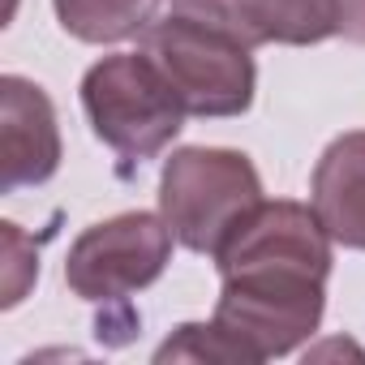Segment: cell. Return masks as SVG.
Listing matches in <instances>:
<instances>
[{
  "label": "cell",
  "mask_w": 365,
  "mask_h": 365,
  "mask_svg": "<svg viewBox=\"0 0 365 365\" xmlns=\"http://www.w3.org/2000/svg\"><path fill=\"white\" fill-rule=\"evenodd\" d=\"M220 301L215 327L241 344L250 365L288 356L305 344L327 309L331 237L314 207L258 202L215 250Z\"/></svg>",
  "instance_id": "1"
},
{
  "label": "cell",
  "mask_w": 365,
  "mask_h": 365,
  "mask_svg": "<svg viewBox=\"0 0 365 365\" xmlns=\"http://www.w3.org/2000/svg\"><path fill=\"white\" fill-rule=\"evenodd\" d=\"M262 202V180L250 155L228 146H180L163 163L159 176V215L172 237L211 254L228 241V232Z\"/></svg>",
  "instance_id": "2"
},
{
  "label": "cell",
  "mask_w": 365,
  "mask_h": 365,
  "mask_svg": "<svg viewBox=\"0 0 365 365\" xmlns=\"http://www.w3.org/2000/svg\"><path fill=\"white\" fill-rule=\"evenodd\" d=\"M82 108L95 138L129 163L155 159L190 116L146 52H116L91 65L82 78Z\"/></svg>",
  "instance_id": "3"
},
{
  "label": "cell",
  "mask_w": 365,
  "mask_h": 365,
  "mask_svg": "<svg viewBox=\"0 0 365 365\" xmlns=\"http://www.w3.org/2000/svg\"><path fill=\"white\" fill-rule=\"evenodd\" d=\"M142 52L163 69V78L172 82L176 99L185 103L190 116H241L254 103V48H245L241 39L180 18V14H163L159 22H150L142 35Z\"/></svg>",
  "instance_id": "4"
},
{
  "label": "cell",
  "mask_w": 365,
  "mask_h": 365,
  "mask_svg": "<svg viewBox=\"0 0 365 365\" xmlns=\"http://www.w3.org/2000/svg\"><path fill=\"white\" fill-rule=\"evenodd\" d=\"M172 241L176 237L163 224V215H150V211H129V215L91 224L69 250L65 284L73 288V297L95 305L125 301L163 275L172 258Z\"/></svg>",
  "instance_id": "5"
},
{
  "label": "cell",
  "mask_w": 365,
  "mask_h": 365,
  "mask_svg": "<svg viewBox=\"0 0 365 365\" xmlns=\"http://www.w3.org/2000/svg\"><path fill=\"white\" fill-rule=\"evenodd\" d=\"M168 14L207 22L245 48L262 43H322L339 35L335 0H168Z\"/></svg>",
  "instance_id": "6"
},
{
  "label": "cell",
  "mask_w": 365,
  "mask_h": 365,
  "mask_svg": "<svg viewBox=\"0 0 365 365\" xmlns=\"http://www.w3.org/2000/svg\"><path fill=\"white\" fill-rule=\"evenodd\" d=\"M61 168V129L56 108L43 86L5 73L0 78V190L18 194L43 185Z\"/></svg>",
  "instance_id": "7"
},
{
  "label": "cell",
  "mask_w": 365,
  "mask_h": 365,
  "mask_svg": "<svg viewBox=\"0 0 365 365\" xmlns=\"http://www.w3.org/2000/svg\"><path fill=\"white\" fill-rule=\"evenodd\" d=\"M309 207L335 245L365 250V129H352L322 150L309 180Z\"/></svg>",
  "instance_id": "8"
},
{
  "label": "cell",
  "mask_w": 365,
  "mask_h": 365,
  "mask_svg": "<svg viewBox=\"0 0 365 365\" xmlns=\"http://www.w3.org/2000/svg\"><path fill=\"white\" fill-rule=\"evenodd\" d=\"M65 35L82 43H120L155 22L159 0H52Z\"/></svg>",
  "instance_id": "9"
},
{
  "label": "cell",
  "mask_w": 365,
  "mask_h": 365,
  "mask_svg": "<svg viewBox=\"0 0 365 365\" xmlns=\"http://www.w3.org/2000/svg\"><path fill=\"white\" fill-rule=\"evenodd\" d=\"M155 361H241V365H250V356L241 352V344L228 339L215 327V318L211 322H185L155 352Z\"/></svg>",
  "instance_id": "10"
},
{
  "label": "cell",
  "mask_w": 365,
  "mask_h": 365,
  "mask_svg": "<svg viewBox=\"0 0 365 365\" xmlns=\"http://www.w3.org/2000/svg\"><path fill=\"white\" fill-rule=\"evenodd\" d=\"M339 9V35L348 43H365V0H335Z\"/></svg>",
  "instance_id": "11"
}]
</instances>
